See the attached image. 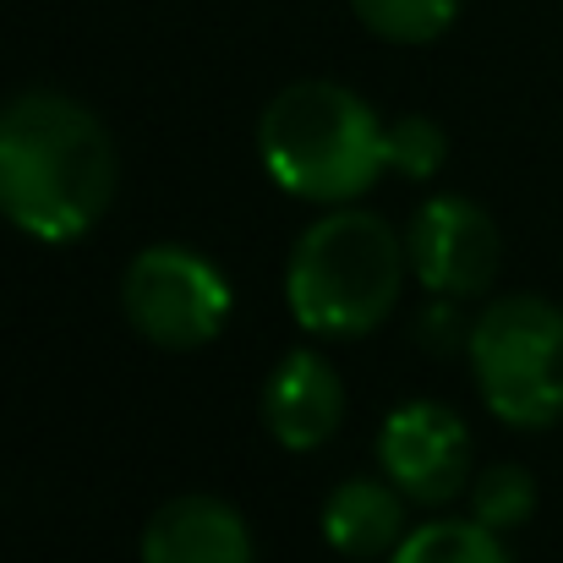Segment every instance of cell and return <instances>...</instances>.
Listing matches in <instances>:
<instances>
[{
    "label": "cell",
    "instance_id": "obj_4",
    "mask_svg": "<svg viewBox=\"0 0 563 563\" xmlns=\"http://www.w3.org/2000/svg\"><path fill=\"white\" fill-rule=\"evenodd\" d=\"M465 356L498 421L553 427L563 416V307L542 296H498L471 323Z\"/></svg>",
    "mask_w": 563,
    "mask_h": 563
},
{
    "label": "cell",
    "instance_id": "obj_15",
    "mask_svg": "<svg viewBox=\"0 0 563 563\" xmlns=\"http://www.w3.org/2000/svg\"><path fill=\"white\" fill-rule=\"evenodd\" d=\"M416 329H421V345H427L432 356H454V351L471 345V323L454 312V296H432L427 312L416 318Z\"/></svg>",
    "mask_w": 563,
    "mask_h": 563
},
{
    "label": "cell",
    "instance_id": "obj_2",
    "mask_svg": "<svg viewBox=\"0 0 563 563\" xmlns=\"http://www.w3.org/2000/svg\"><path fill=\"white\" fill-rule=\"evenodd\" d=\"M257 154L290 197L356 202L388 176V126L345 82H290L257 121Z\"/></svg>",
    "mask_w": 563,
    "mask_h": 563
},
{
    "label": "cell",
    "instance_id": "obj_10",
    "mask_svg": "<svg viewBox=\"0 0 563 563\" xmlns=\"http://www.w3.org/2000/svg\"><path fill=\"white\" fill-rule=\"evenodd\" d=\"M405 493L383 476H351L323 504V537L340 559H383L405 537Z\"/></svg>",
    "mask_w": 563,
    "mask_h": 563
},
{
    "label": "cell",
    "instance_id": "obj_9",
    "mask_svg": "<svg viewBox=\"0 0 563 563\" xmlns=\"http://www.w3.org/2000/svg\"><path fill=\"white\" fill-rule=\"evenodd\" d=\"M143 563H252V531L224 498L187 493L143 526Z\"/></svg>",
    "mask_w": 563,
    "mask_h": 563
},
{
    "label": "cell",
    "instance_id": "obj_12",
    "mask_svg": "<svg viewBox=\"0 0 563 563\" xmlns=\"http://www.w3.org/2000/svg\"><path fill=\"white\" fill-rule=\"evenodd\" d=\"M351 11L388 44H432L460 16V0H351Z\"/></svg>",
    "mask_w": 563,
    "mask_h": 563
},
{
    "label": "cell",
    "instance_id": "obj_11",
    "mask_svg": "<svg viewBox=\"0 0 563 563\" xmlns=\"http://www.w3.org/2000/svg\"><path fill=\"white\" fill-rule=\"evenodd\" d=\"M388 563H509V553L482 520H427L410 537H399Z\"/></svg>",
    "mask_w": 563,
    "mask_h": 563
},
{
    "label": "cell",
    "instance_id": "obj_13",
    "mask_svg": "<svg viewBox=\"0 0 563 563\" xmlns=\"http://www.w3.org/2000/svg\"><path fill=\"white\" fill-rule=\"evenodd\" d=\"M537 515V476L526 465H487L471 482V520L493 531H515Z\"/></svg>",
    "mask_w": 563,
    "mask_h": 563
},
{
    "label": "cell",
    "instance_id": "obj_7",
    "mask_svg": "<svg viewBox=\"0 0 563 563\" xmlns=\"http://www.w3.org/2000/svg\"><path fill=\"white\" fill-rule=\"evenodd\" d=\"M471 432L465 421L438 405V399H410L399 410H388L383 432H377V465L383 476L410 498V504H454L471 482Z\"/></svg>",
    "mask_w": 563,
    "mask_h": 563
},
{
    "label": "cell",
    "instance_id": "obj_8",
    "mask_svg": "<svg viewBox=\"0 0 563 563\" xmlns=\"http://www.w3.org/2000/svg\"><path fill=\"white\" fill-rule=\"evenodd\" d=\"M345 421V383L318 351H290L263 383V427L274 443L307 454L329 443Z\"/></svg>",
    "mask_w": 563,
    "mask_h": 563
},
{
    "label": "cell",
    "instance_id": "obj_5",
    "mask_svg": "<svg viewBox=\"0 0 563 563\" xmlns=\"http://www.w3.org/2000/svg\"><path fill=\"white\" fill-rule=\"evenodd\" d=\"M121 307L126 323L159 345V351H197L208 345L224 318H230V285L224 274L176 241H159L148 252H137L121 274Z\"/></svg>",
    "mask_w": 563,
    "mask_h": 563
},
{
    "label": "cell",
    "instance_id": "obj_3",
    "mask_svg": "<svg viewBox=\"0 0 563 563\" xmlns=\"http://www.w3.org/2000/svg\"><path fill=\"white\" fill-rule=\"evenodd\" d=\"M405 241L367 208H334L301 230L285 263V301L307 334L356 340L394 312L405 285Z\"/></svg>",
    "mask_w": 563,
    "mask_h": 563
},
{
    "label": "cell",
    "instance_id": "obj_14",
    "mask_svg": "<svg viewBox=\"0 0 563 563\" xmlns=\"http://www.w3.org/2000/svg\"><path fill=\"white\" fill-rule=\"evenodd\" d=\"M449 159V132L432 115H405L388 126V170L405 181H427L438 176Z\"/></svg>",
    "mask_w": 563,
    "mask_h": 563
},
{
    "label": "cell",
    "instance_id": "obj_6",
    "mask_svg": "<svg viewBox=\"0 0 563 563\" xmlns=\"http://www.w3.org/2000/svg\"><path fill=\"white\" fill-rule=\"evenodd\" d=\"M405 257H410V274L432 296L471 301V296H482L498 279L504 246H498V224H493V213L482 202H471V197H427L410 213Z\"/></svg>",
    "mask_w": 563,
    "mask_h": 563
},
{
    "label": "cell",
    "instance_id": "obj_1",
    "mask_svg": "<svg viewBox=\"0 0 563 563\" xmlns=\"http://www.w3.org/2000/svg\"><path fill=\"white\" fill-rule=\"evenodd\" d=\"M115 143L71 93H16L0 110V213L33 241L88 235L115 197Z\"/></svg>",
    "mask_w": 563,
    "mask_h": 563
}]
</instances>
